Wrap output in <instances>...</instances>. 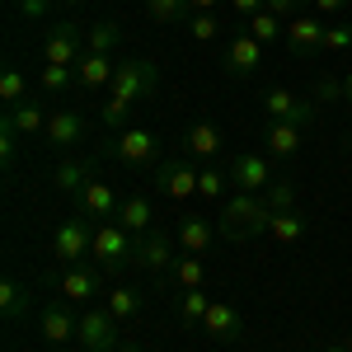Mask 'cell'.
<instances>
[{
    "instance_id": "bcb514c9",
    "label": "cell",
    "mask_w": 352,
    "mask_h": 352,
    "mask_svg": "<svg viewBox=\"0 0 352 352\" xmlns=\"http://www.w3.org/2000/svg\"><path fill=\"white\" fill-rule=\"evenodd\" d=\"M192 14H217V0H188Z\"/></svg>"
},
{
    "instance_id": "e575fe53",
    "label": "cell",
    "mask_w": 352,
    "mask_h": 352,
    "mask_svg": "<svg viewBox=\"0 0 352 352\" xmlns=\"http://www.w3.org/2000/svg\"><path fill=\"white\" fill-rule=\"evenodd\" d=\"M249 28H254L258 43H277V38H287V19H277L272 10H258V14L249 19Z\"/></svg>"
},
{
    "instance_id": "74e56055",
    "label": "cell",
    "mask_w": 352,
    "mask_h": 352,
    "mask_svg": "<svg viewBox=\"0 0 352 352\" xmlns=\"http://www.w3.org/2000/svg\"><path fill=\"white\" fill-rule=\"evenodd\" d=\"M14 155H19V132H14V122H10V113L0 118V164H5V174L14 169Z\"/></svg>"
},
{
    "instance_id": "7c38bea8",
    "label": "cell",
    "mask_w": 352,
    "mask_h": 352,
    "mask_svg": "<svg viewBox=\"0 0 352 352\" xmlns=\"http://www.w3.org/2000/svg\"><path fill=\"white\" fill-rule=\"evenodd\" d=\"M287 52L300 56V61L320 56V52H324V24H320L315 14H296V19H287Z\"/></svg>"
},
{
    "instance_id": "cb8c5ba5",
    "label": "cell",
    "mask_w": 352,
    "mask_h": 352,
    "mask_svg": "<svg viewBox=\"0 0 352 352\" xmlns=\"http://www.w3.org/2000/svg\"><path fill=\"white\" fill-rule=\"evenodd\" d=\"M118 226L127 230V235H151L155 230V212H151V202L146 197H122V207H118Z\"/></svg>"
},
{
    "instance_id": "7bdbcfd3",
    "label": "cell",
    "mask_w": 352,
    "mask_h": 352,
    "mask_svg": "<svg viewBox=\"0 0 352 352\" xmlns=\"http://www.w3.org/2000/svg\"><path fill=\"white\" fill-rule=\"evenodd\" d=\"M56 0H19V5H14V10H19V14H24V19H43V14H47V10H52Z\"/></svg>"
},
{
    "instance_id": "5b68a950",
    "label": "cell",
    "mask_w": 352,
    "mask_h": 352,
    "mask_svg": "<svg viewBox=\"0 0 352 352\" xmlns=\"http://www.w3.org/2000/svg\"><path fill=\"white\" fill-rule=\"evenodd\" d=\"M197 174L202 169H192V155H174V160H160L155 169H151V184H155V192H164L169 202H188V197H197Z\"/></svg>"
},
{
    "instance_id": "f546056e",
    "label": "cell",
    "mask_w": 352,
    "mask_h": 352,
    "mask_svg": "<svg viewBox=\"0 0 352 352\" xmlns=\"http://www.w3.org/2000/svg\"><path fill=\"white\" fill-rule=\"evenodd\" d=\"M268 240H277V244H296V240H305V217H300L296 207H292V212H272V221H268Z\"/></svg>"
},
{
    "instance_id": "c3c4849f",
    "label": "cell",
    "mask_w": 352,
    "mask_h": 352,
    "mask_svg": "<svg viewBox=\"0 0 352 352\" xmlns=\"http://www.w3.org/2000/svg\"><path fill=\"white\" fill-rule=\"evenodd\" d=\"M324 352H352V348H348V343H329Z\"/></svg>"
},
{
    "instance_id": "277c9868",
    "label": "cell",
    "mask_w": 352,
    "mask_h": 352,
    "mask_svg": "<svg viewBox=\"0 0 352 352\" xmlns=\"http://www.w3.org/2000/svg\"><path fill=\"white\" fill-rule=\"evenodd\" d=\"M118 164H127V169H155L160 164V136L146 132V127H127V132H118L104 146Z\"/></svg>"
},
{
    "instance_id": "b9f144b4",
    "label": "cell",
    "mask_w": 352,
    "mask_h": 352,
    "mask_svg": "<svg viewBox=\"0 0 352 352\" xmlns=\"http://www.w3.org/2000/svg\"><path fill=\"white\" fill-rule=\"evenodd\" d=\"M305 5H310V0H268V10L277 19H296V14H305Z\"/></svg>"
},
{
    "instance_id": "ab89813d",
    "label": "cell",
    "mask_w": 352,
    "mask_h": 352,
    "mask_svg": "<svg viewBox=\"0 0 352 352\" xmlns=\"http://www.w3.org/2000/svg\"><path fill=\"white\" fill-rule=\"evenodd\" d=\"M192 33V38H197V43H212V38H217L221 33V24H217V14H188V24H184Z\"/></svg>"
},
{
    "instance_id": "db71d44e",
    "label": "cell",
    "mask_w": 352,
    "mask_h": 352,
    "mask_svg": "<svg viewBox=\"0 0 352 352\" xmlns=\"http://www.w3.org/2000/svg\"><path fill=\"white\" fill-rule=\"evenodd\" d=\"M348 151H352V136H348Z\"/></svg>"
},
{
    "instance_id": "ba28073f",
    "label": "cell",
    "mask_w": 352,
    "mask_h": 352,
    "mask_svg": "<svg viewBox=\"0 0 352 352\" xmlns=\"http://www.w3.org/2000/svg\"><path fill=\"white\" fill-rule=\"evenodd\" d=\"M76 343H80L85 352H113L118 343H122V324L113 320L104 305H99V310H85V315H80V333H76Z\"/></svg>"
},
{
    "instance_id": "30bf717a",
    "label": "cell",
    "mask_w": 352,
    "mask_h": 352,
    "mask_svg": "<svg viewBox=\"0 0 352 352\" xmlns=\"http://www.w3.org/2000/svg\"><path fill=\"white\" fill-rule=\"evenodd\" d=\"M85 56V28L80 24H56L47 33V43H43V66H76Z\"/></svg>"
},
{
    "instance_id": "1f68e13d",
    "label": "cell",
    "mask_w": 352,
    "mask_h": 352,
    "mask_svg": "<svg viewBox=\"0 0 352 352\" xmlns=\"http://www.w3.org/2000/svg\"><path fill=\"white\" fill-rule=\"evenodd\" d=\"M122 43V28H118V19H104V24L85 28V52H113Z\"/></svg>"
},
{
    "instance_id": "7402d4cb",
    "label": "cell",
    "mask_w": 352,
    "mask_h": 352,
    "mask_svg": "<svg viewBox=\"0 0 352 352\" xmlns=\"http://www.w3.org/2000/svg\"><path fill=\"white\" fill-rule=\"evenodd\" d=\"M104 292V268H66L61 272V296L66 300H94Z\"/></svg>"
},
{
    "instance_id": "d6986e66",
    "label": "cell",
    "mask_w": 352,
    "mask_h": 352,
    "mask_svg": "<svg viewBox=\"0 0 352 352\" xmlns=\"http://www.w3.org/2000/svg\"><path fill=\"white\" fill-rule=\"evenodd\" d=\"M113 76H118V66H113L109 52H85L76 61V85H80L85 94H94V89H109Z\"/></svg>"
},
{
    "instance_id": "d4e9b609",
    "label": "cell",
    "mask_w": 352,
    "mask_h": 352,
    "mask_svg": "<svg viewBox=\"0 0 352 352\" xmlns=\"http://www.w3.org/2000/svg\"><path fill=\"white\" fill-rule=\"evenodd\" d=\"M28 305H33V292H28L19 277H5L0 282V315H5V324H19L28 315Z\"/></svg>"
},
{
    "instance_id": "603a6c76",
    "label": "cell",
    "mask_w": 352,
    "mask_h": 352,
    "mask_svg": "<svg viewBox=\"0 0 352 352\" xmlns=\"http://www.w3.org/2000/svg\"><path fill=\"white\" fill-rule=\"evenodd\" d=\"M212 244H217V226L207 217H184L179 221V249H184V254H197V258H202Z\"/></svg>"
},
{
    "instance_id": "9c48e42d",
    "label": "cell",
    "mask_w": 352,
    "mask_h": 352,
    "mask_svg": "<svg viewBox=\"0 0 352 352\" xmlns=\"http://www.w3.org/2000/svg\"><path fill=\"white\" fill-rule=\"evenodd\" d=\"M230 184H235V192H268L277 184V169H272L268 155L244 151V155L230 160Z\"/></svg>"
},
{
    "instance_id": "f5cc1de1",
    "label": "cell",
    "mask_w": 352,
    "mask_h": 352,
    "mask_svg": "<svg viewBox=\"0 0 352 352\" xmlns=\"http://www.w3.org/2000/svg\"><path fill=\"white\" fill-rule=\"evenodd\" d=\"M56 352H71V348H56Z\"/></svg>"
},
{
    "instance_id": "7a4b0ae2",
    "label": "cell",
    "mask_w": 352,
    "mask_h": 352,
    "mask_svg": "<svg viewBox=\"0 0 352 352\" xmlns=\"http://www.w3.org/2000/svg\"><path fill=\"white\" fill-rule=\"evenodd\" d=\"M268 221L272 207L263 202V192H230L217 217V230L226 240H258V235H268Z\"/></svg>"
},
{
    "instance_id": "f35d334b",
    "label": "cell",
    "mask_w": 352,
    "mask_h": 352,
    "mask_svg": "<svg viewBox=\"0 0 352 352\" xmlns=\"http://www.w3.org/2000/svg\"><path fill=\"white\" fill-rule=\"evenodd\" d=\"M315 104H343V76H320L315 80Z\"/></svg>"
},
{
    "instance_id": "ac0fdd59",
    "label": "cell",
    "mask_w": 352,
    "mask_h": 352,
    "mask_svg": "<svg viewBox=\"0 0 352 352\" xmlns=\"http://www.w3.org/2000/svg\"><path fill=\"white\" fill-rule=\"evenodd\" d=\"M38 329H43V338H47L52 348H71V343H76V333H80V320H76L66 305H43Z\"/></svg>"
},
{
    "instance_id": "836d02e7",
    "label": "cell",
    "mask_w": 352,
    "mask_h": 352,
    "mask_svg": "<svg viewBox=\"0 0 352 352\" xmlns=\"http://www.w3.org/2000/svg\"><path fill=\"white\" fill-rule=\"evenodd\" d=\"M0 99H5V109L28 104V80L14 71V66H5V71H0Z\"/></svg>"
},
{
    "instance_id": "60d3db41",
    "label": "cell",
    "mask_w": 352,
    "mask_h": 352,
    "mask_svg": "<svg viewBox=\"0 0 352 352\" xmlns=\"http://www.w3.org/2000/svg\"><path fill=\"white\" fill-rule=\"evenodd\" d=\"M352 47V24H329L324 28V52H348Z\"/></svg>"
},
{
    "instance_id": "f6af8a7d",
    "label": "cell",
    "mask_w": 352,
    "mask_h": 352,
    "mask_svg": "<svg viewBox=\"0 0 352 352\" xmlns=\"http://www.w3.org/2000/svg\"><path fill=\"white\" fill-rule=\"evenodd\" d=\"M310 5H315L320 14H338V10H348L352 0H310Z\"/></svg>"
},
{
    "instance_id": "8fae6325",
    "label": "cell",
    "mask_w": 352,
    "mask_h": 352,
    "mask_svg": "<svg viewBox=\"0 0 352 352\" xmlns=\"http://www.w3.org/2000/svg\"><path fill=\"white\" fill-rule=\"evenodd\" d=\"M174 235L169 230H151V235H141L136 240V263L151 272V277H169V268H174Z\"/></svg>"
},
{
    "instance_id": "83f0119b",
    "label": "cell",
    "mask_w": 352,
    "mask_h": 352,
    "mask_svg": "<svg viewBox=\"0 0 352 352\" xmlns=\"http://www.w3.org/2000/svg\"><path fill=\"white\" fill-rule=\"evenodd\" d=\"M5 113H10L14 132H19V136H28V141L47 132V118H52V113L43 109V104H33V99H28V104H19V109H5Z\"/></svg>"
},
{
    "instance_id": "3957f363",
    "label": "cell",
    "mask_w": 352,
    "mask_h": 352,
    "mask_svg": "<svg viewBox=\"0 0 352 352\" xmlns=\"http://www.w3.org/2000/svg\"><path fill=\"white\" fill-rule=\"evenodd\" d=\"M89 258H94V268H104V272H122L127 263H136V235H127L118 221H99Z\"/></svg>"
},
{
    "instance_id": "4fadbf2b",
    "label": "cell",
    "mask_w": 352,
    "mask_h": 352,
    "mask_svg": "<svg viewBox=\"0 0 352 352\" xmlns=\"http://www.w3.org/2000/svg\"><path fill=\"white\" fill-rule=\"evenodd\" d=\"M118 207H122V197L104 179H89L85 192L76 197V217H85V221H118Z\"/></svg>"
},
{
    "instance_id": "ee69618b",
    "label": "cell",
    "mask_w": 352,
    "mask_h": 352,
    "mask_svg": "<svg viewBox=\"0 0 352 352\" xmlns=\"http://www.w3.org/2000/svg\"><path fill=\"white\" fill-rule=\"evenodd\" d=\"M230 10H235V14H244V19H254L258 10H268V0H230Z\"/></svg>"
},
{
    "instance_id": "8d00e7d4",
    "label": "cell",
    "mask_w": 352,
    "mask_h": 352,
    "mask_svg": "<svg viewBox=\"0 0 352 352\" xmlns=\"http://www.w3.org/2000/svg\"><path fill=\"white\" fill-rule=\"evenodd\" d=\"M76 80V66H43V76H38V89L43 94H61L66 85Z\"/></svg>"
},
{
    "instance_id": "5bb4252c",
    "label": "cell",
    "mask_w": 352,
    "mask_h": 352,
    "mask_svg": "<svg viewBox=\"0 0 352 352\" xmlns=\"http://www.w3.org/2000/svg\"><path fill=\"white\" fill-rule=\"evenodd\" d=\"M89 132V122H85L76 109H61L47 118V132H43V146H52V151H76Z\"/></svg>"
},
{
    "instance_id": "44dd1931",
    "label": "cell",
    "mask_w": 352,
    "mask_h": 352,
    "mask_svg": "<svg viewBox=\"0 0 352 352\" xmlns=\"http://www.w3.org/2000/svg\"><path fill=\"white\" fill-rule=\"evenodd\" d=\"M258 141L268 146L272 160H292L300 151V127H292V122H268L263 118V127H258Z\"/></svg>"
},
{
    "instance_id": "e0dca14e",
    "label": "cell",
    "mask_w": 352,
    "mask_h": 352,
    "mask_svg": "<svg viewBox=\"0 0 352 352\" xmlns=\"http://www.w3.org/2000/svg\"><path fill=\"white\" fill-rule=\"evenodd\" d=\"M184 155H192V160H207L217 164V155L226 151V136H221L217 122H192L188 132H184V146H179Z\"/></svg>"
},
{
    "instance_id": "4dcf8cb0",
    "label": "cell",
    "mask_w": 352,
    "mask_h": 352,
    "mask_svg": "<svg viewBox=\"0 0 352 352\" xmlns=\"http://www.w3.org/2000/svg\"><path fill=\"white\" fill-rule=\"evenodd\" d=\"M192 5L188 0H146V19L151 24H188Z\"/></svg>"
},
{
    "instance_id": "2e32d148",
    "label": "cell",
    "mask_w": 352,
    "mask_h": 352,
    "mask_svg": "<svg viewBox=\"0 0 352 352\" xmlns=\"http://www.w3.org/2000/svg\"><path fill=\"white\" fill-rule=\"evenodd\" d=\"M89 179H94V160H89V155H66V160L52 169V188L61 192V197H71V202L85 192Z\"/></svg>"
},
{
    "instance_id": "52a82bcc",
    "label": "cell",
    "mask_w": 352,
    "mask_h": 352,
    "mask_svg": "<svg viewBox=\"0 0 352 352\" xmlns=\"http://www.w3.org/2000/svg\"><path fill=\"white\" fill-rule=\"evenodd\" d=\"M52 249H56V258H61L66 268H76L80 258H89V249H94V226L85 217H66L52 235Z\"/></svg>"
},
{
    "instance_id": "d590c367",
    "label": "cell",
    "mask_w": 352,
    "mask_h": 352,
    "mask_svg": "<svg viewBox=\"0 0 352 352\" xmlns=\"http://www.w3.org/2000/svg\"><path fill=\"white\" fill-rule=\"evenodd\" d=\"M263 202H268L272 212H292V207H296V184L277 174V184H272V188L263 192Z\"/></svg>"
},
{
    "instance_id": "d6a6232c",
    "label": "cell",
    "mask_w": 352,
    "mask_h": 352,
    "mask_svg": "<svg viewBox=\"0 0 352 352\" xmlns=\"http://www.w3.org/2000/svg\"><path fill=\"white\" fill-rule=\"evenodd\" d=\"M226 188H235V184H230V169H221V164H207V169L197 174V197L217 202V197H226Z\"/></svg>"
},
{
    "instance_id": "6da1fadb",
    "label": "cell",
    "mask_w": 352,
    "mask_h": 352,
    "mask_svg": "<svg viewBox=\"0 0 352 352\" xmlns=\"http://www.w3.org/2000/svg\"><path fill=\"white\" fill-rule=\"evenodd\" d=\"M155 80H160V71H155L151 56L122 61L118 76H113V85H109V99L99 104V127H122L127 113H132V104H141V99L155 89Z\"/></svg>"
},
{
    "instance_id": "f907efd6",
    "label": "cell",
    "mask_w": 352,
    "mask_h": 352,
    "mask_svg": "<svg viewBox=\"0 0 352 352\" xmlns=\"http://www.w3.org/2000/svg\"><path fill=\"white\" fill-rule=\"evenodd\" d=\"M56 5H80V0H56Z\"/></svg>"
},
{
    "instance_id": "f1b7e54d",
    "label": "cell",
    "mask_w": 352,
    "mask_h": 352,
    "mask_svg": "<svg viewBox=\"0 0 352 352\" xmlns=\"http://www.w3.org/2000/svg\"><path fill=\"white\" fill-rule=\"evenodd\" d=\"M174 310H179V324L184 329H202L207 310H212V296H207V292H179Z\"/></svg>"
},
{
    "instance_id": "8992f818",
    "label": "cell",
    "mask_w": 352,
    "mask_h": 352,
    "mask_svg": "<svg viewBox=\"0 0 352 352\" xmlns=\"http://www.w3.org/2000/svg\"><path fill=\"white\" fill-rule=\"evenodd\" d=\"M258 109H263L268 122H292V127H310V122H315V104H310V99H296V94L282 89V85L263 89Z\"/></svg>"
},
{
    "instance_id": "816d5d0a",
    "label": "cell",
    "mask_w": 352,
    "mask_h": 352,
    "mask_svg": "<svg viewBox=\"0 0 352 352\" xmlns=\"http://www.w3.org/2000/svg\"><path fill=\"white\" fill-rule=\"evenodd\" d=\"M343 343H348V348H352V329H348V338H343Z\"/></svg>"
},
{
    "instance_id": "7dc6e473",
    "label": "cell",
    "mask_w": 352,
    "mask_h": 352,
    "mask_svg": "<svg viewBox=\"0 0 352 352\" xmlns=\"http://www.w3.org/2000/svg\"><path fill=\"white\" fill-rule=\"evenodd\" d=\"M343 104H352V71L343 76Z\"/></svg>"
},
{
    "instance_id": "484cf974",
    "label": "cell",
    "mask_w": 352,
    "mask_h": 352,
    "mask_svg": "<svg viewBox=\"0 0 352 352\" xmlns=\"http://www.w3.org/2000/svg\"><path fill=\"white\" fill-rule=\"evenodd\" d=\"M104 310H109L122 329H132L136 320H141V296H136L132 287H113V292H104Z\"/></svg>"
},
{
    "instance_id": "ffe728a7",
    "label": "cell",
    "mask_w": 352,
    "mask_h": 352,
    "mask_svg": "<svg viewBox=\"0 0 352 352\" xmlns=\"http://www.w3.org/2000/svg\"><path fill=\"white\" fill-rule=\"evenodd\" d=\"M202 329H207L217 343H240V338H244V315L235 310V305H226V300H212V310H207Z\"/></svg>"
},
{
    "instance_id": "681fc988",
    "label": "cell",
    "mask_w": 352,
    "mask_h": 352,
    "mask_svg": "<svg viewBox=\"0 0 352 352\" xmlns=\"http://www.w3.org/2000/svg\"><path fill=\"white\" fill-rule=\"evenodd\" d=\"M113 352H141V348H136V343H118Z\"/></svg>"
},
{
    "instance_id": "9a60e30c",
    "label": "cell",
    "mask_w": 352,
    "mask_h": 352,
    "mask_svg": "<svg viewBox=\"0 0 352 352\" xmlns=\"http://www.w3.org/2000/svg\"><path fill=\"white\" fill-rule=\"evenodd\" d=\"M258 66H263V43H258L254 33H235V38H230V47H226V76L249 80Z\"/></svg>"
},
{
    "instance_id": "4316f807",
    "label": "cell",
    "mask_w": 352,
    "mask_h": 352,
    "mask_svg": "<svg viewBox=\"0 0 352 352\" xmlns=\"http://www.w3.org/2000/svg\"><path fill=\"white\" fill-rule=\"evenodd\" d=\"M169 282H174L179 292H202V287H207V268H202V258H197V254H179L174 268H169Z\"/></svg>"
}]
</instances>
